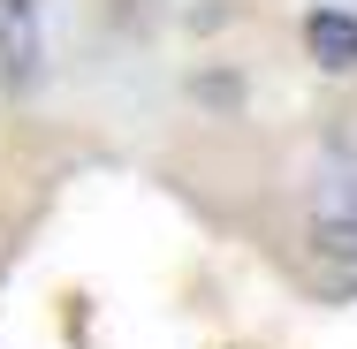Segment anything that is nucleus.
Listing matches in <instances>:
<instances>
[{
  "label": "nucleus",
  "mask_w": 357,
  "mask_h": 349,
  "mask_svg": "<svg viewBox=\"0 0 357 349\" xmlns=\"http://www.w3.org/2000/svg\"><path fill=\"white\" fill-rule=\"evenodd\" d=\"M312 258L357 274V175H335L312 190Z\"/></svg>",
  "instance_id": "obj_1"
},
{
  "label": "nucleus",
  "mask_w": 357,
  "mask_h": 349,
  "mask_svg": "<svg viewBox=\"0 0 357 349\" xmlns=\"http://www.w3.org/2000/svg\"><path fill=\"white\" fill-rule=\"evenodd\" d=\"M0 76L15 91H31L46 76V15H38V0H0Z\"/></svg>",
  "instance_id": "obj_2"
},
{
  "label": "nucleus",
  "mask_w": 357,
  "mask_h": 349,
  "mask_svg": "<svg viewBox=\"0 0 357 349\" xmlns=\"http://www.w3.org/2000/svg\"><path fill=\"white\" fill-rule=\"evenodd\" d=\"M304 46H312V61L319 69H357V15L350 8H312L304 15Z\"/></svg>",
  "instance_id": "obj_3"
}]
</instances>
